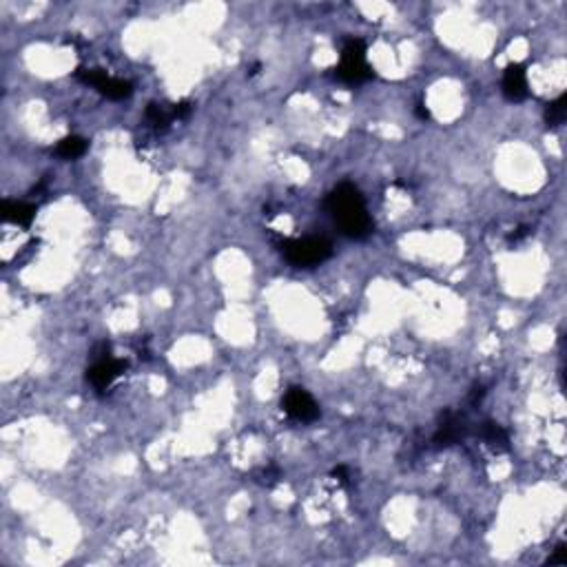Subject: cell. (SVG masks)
<instances>
[{
	"label": "cell",
	"instance_id": "obj_1",
	"mask_svg": "<svg viewBox=\"0 0 567 567\" xmlns=\"http://www.w3.org/2000/svg\"><path fill=\"white\" fill-rule=\"evenodd\" d=\"M326 208L342 233L351 240H366L373 233V220L366 211L362 191L351 182L333 188L326 197Z\"/></svg>",
	"mask_w": 567,
	"mask_h": 567
},
{
	"label": "cell",
	"instance_id": "obj_2",
	"mask_svg": "<svg viewBox=\"0 0 567 567\" xmlns=\"http://www.w3.org/2000/svg\"><path fill=\"white\" fill-rule=\"evenodd\" d=\"M282 253L293 266L311 268L326 262L333 255V246L324 237H306V240H293L282 246Z\"/></svg>",
	"mask_w": 567,
	"mask_h": 567
},
{
	"label": "cell",
	"instance_id": "obj_3",
	"mask_svg": "<svg viewBox=\"0 0 567 567\" xmlns=\"http://www.w3.org/2000/svg\"><path fill=\"white\" fill-rule=\"evenodd\" d=\"M337 76L348 85H359L373 78V69L366 63V45L357 38L346 41L342 49V63L337 67Z\"/></svg>",
	"mask_w": 567,
	"mask_h": 567
},
{
	"label": "cell",
	"instance_id": "obj_4",
	"mask_svg": "<svg viewBox=\"0 0 567 567\" xmlns=\"http://www.w3.org/2000/svg\"><path fill=\"white\" fill-rule=\"evenodd\" d=\"M282 405L286 414L291 416L293 421H300V423H311L320 416V405L313 399V394L306 392L304 388H291V390H286Z\"/></svg>",
	"mask_w": 567,
	"mask_h": 567
},
{
	"label": "cell",
	"instance_id": "obj_5",
	"mask_svg": "<svg viewBox=\"0 0 567 567\" xmlns=\"http://www.w3.org/2000/svg\"><path fill=\"white\" fill-rule=\"evenodd\" d=\"M126 368L124 362L115 359L111 355H104V357H98L96 364L87 370V379L91 381V386L96 390H104V388L111 386L118 377L122 375V370Z\"/></svg>",
	"mask_w": 567,
	"mask_h": 567
},
{
	"label": "cell",
	"instance_id": "obj_6",
	"mask_svg": "<svg viewBox=\"0 0 567 567\" xmlns=\"http://www.w3.org/2000/svg\"><path fill=\"white\" fill-rule=\"evenodd\" d=\"M467 432V425L463 423V419L459 414L454 412H445L441 416V423H439V430L434 434V443L436 445H454L459 443Z\"/></svg>",
	"mask_w": 567,
	"mask_h": 567
},
{
	"label": "cell",
	"instance_id": "obj_7",
	"mask_svg": "<svg viewBox=\"0 0 567 567\" xmlns=\"http://www.w3.org/2000/svg\"><path fill=\"white\" fill-rule=\"evenodd\" d=\"M503 96L510 102H521L527 98V76L523 65H510L503 74Z\"/></svg>",
	"mask_w": 567,
	"mask_h": 567
},
{
	"label": "cell",
	"instance_id": "obj_8",
	"mask_svg": "<svg viewBox=\"0 0 567 567\" xmlns=\"http://www.w3.org/2000/svg\"><path fill=\"white\" fill-rule=\"evenodd\" d=\"M36 217V206L27 202H3V220L16 226H29Z\"/></svg>",
	"mask_w": 567,
	"mask_h": 567
},
{
	"label": "cell",
	"instance_id": "obj_9",
	"mask_svg": "<svg viewBox=\"0 0 567 567\" xmlns=\"http://www.w3.org/2000/svg\"><path fill=\"white\" fill-rule=\"evenodd\" d=\"M98 91H100L102 96H107L109 100H124V98H129L133 93V85L129 80H120V78L109 76Z\"/></svg>",
	"mask_w": 567,
	"mask_h": 567
},
{
	"label": "cell",
	"instance_id": "obj_10",
	"mask_svg": "<svg viewBox=\"0 0 567 567\" xmlns=\"http://www.w3.org/2000/svg\"><path fill=\"white\" fill-rule=\"evenodd\" d=\"M85 151H87V140H82V137L78 135H69L56 146V153L65 157V160H76V157H80Z\"/></svg>",
	"mask_w": 567,
	"mask_h": 567
},
{
	"label": "cell",
	"instance_id": "obj_11",
	"mask_svg": "<svg viewBox=\"0 0 567 567\" xmlns=\"http://www.w3.org/2000/svg\"><path fill=\"white\" fill-rule=\"evenodd\" d=\"M481 436L483 441H487L492 447H499V450H507V443H510V436L503 430L499 423L494 421H485L481 427Z\"/></svg>",
	"mask_w": 567,
	"mask_h": 567
},
{
	"label": "cell",
	"instance_id": "obj_12",
	"mask_svg": "<svg viewBox=\"0 0 567 567\" xmlns=\"http://www.w3.org/2000/svg\"><path fill=\"white\" fill-rule=\"evenodd\" d=\"M567 118V96H559L545 107V124L547 126H561Z\"/></svg>",
	"mask_w": 567,
	"mask_h": 567
},
{
	"label": "cell",
	"instance_id": "obj_13",
	"mask_svg": "<svg viewBox=\"0 0 567 567\" xmlns=\"http://www.w3.org/2000/svg\"><path fill=\"white\" fill-rule=\"evenodd\" d=\"M146 120L151 122L155 129H160V126L164 129L175 120V113H173V109H166L162 104L153 102V104H148V109H146Z\"/></svg>",
	"mask_w": 567,
	"mask_h": 567
},
{
	"label": "cell",
	"instance_id": "obj_14",
	"mask_svg": "<svg viewBox=\"0 0 567 567\" xmlns=\"http://www.w3.org/2000/svg\"><path fill=\"white\" fill-rule=\"evenodd\" d=\"M76 78H78L80 82H85V85H91V87H96V89H100L102 82L109 78V74L104 71V69H78V71H76Z\"/></svg>",
	"mask_w": 567,
	"mask_h": 567
},
{
	"label": "cell",
	"instance_id": "obj_15",
	"mask_svg": "<svg viewBox=\"0 0 567 567\" xmlns=\"http://www.w3.org/2000/svg\"><path fill=\"white\" fill-rule=\"evenodd\" d=\"M547 563L550 565H565L567 563V545L565 543L556 545V550H554V554L550 556V559H547Z\"/></svg>",
	"mask_w": 567,
	"mask_h": 567
},
{
	"label": "cell",
	"instance_id": "obj_16",
	"mask_svg": "<svg viewBox=\"0 0 567 567\" xmlns=\"http://www.w3.org/2000/svg\"><path fill=\"white\" fill-rule=\"evenodd\" d=\"M414 113H416V118H421V120H427V118H430V111H427V107H425L423 102L416 104Z\"/></svg>",
	"mask_w": 567,
	"mask_h": 567
},
{
	"label": "cell",
	"instance_id": "obj_17",
	"mask_svg": "<svg viewBox=\"0 0 567 567\" xmlns=\"http://www.w3.org/2000/svg\"><path fill=\"white\" fill-rule=\"evenodd\" d=\"M525 235H527V228H525V226H521L519 231H516V233H512V235H510V242H519V240H523Z\"/></svg>",
	"mask_w": 567,
	"mask_h": 567
}]
</instances>
